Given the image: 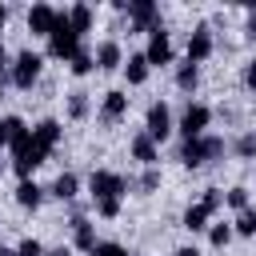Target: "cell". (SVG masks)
<instances>
[{
    "label": "cell",
    "mask_w": 256,
    "mask_h": 256,
    "mask_svg": "<svg viewBox=\"0 0 256 256\" xmlns=\"http://www.w3.org/2000/svg\"><path fill=\"white\" fill-rule=\"evenodd\" d=\"M80 48H84V44H80V36H76L72 24H68V8L56 12V24H52V32H48V56H56V60L68 64Z\"/></svg>",
    "instance_id": "obj_1"
},
{
    "label": "cell",
    "mask_w": 256,
    "mask_h": 256,
    "mask_svg": "<svg viewBox=\"0 0 256 256\" xmlns=\"http://www.w3.org/2000/svg\"><path fill=\"white\" fill-rule=\"evenodd\" d=\"M216 156H224V140L220 136H196V140H184V148H180V164L184 168H204V164H212Z\"/></svg>",
    "instance_id": "obj_2"
},
{
    "label": "cell",
    "mask_w": 256,
    "mask_h": 256,
    "mask_svg": "<svg viewBox=\"0 0 256 256\" xmlns=\"http://www.w3.org/2000/svg\"><path fill=\"white\" fill-rule=\"evenodd\" d=\"M40 68H44V56L32 52V48H24V52H16V60L8 64V80H12L16 88H32V84L40 80Z\"/></svg>",
    "instance_id": "obj_3"
},
{
    "label": "cell",
    "mask_w": 256,
    "mask_h": 256,
    "mask_svg": "<svg viewBox=\"0 0 256 256\" xmlns=\"http://www.w3.org/2000/svg\"><path fill=\"white\" fill-rule=\"evenodd\" d=\"M88 192H92V200H104V196H124L128 192V180L120 176V172H108V168H96L92 176H88Z\"/></svg>",
    "instance_id": "obj_4"
},
{
    "label": "cell",
    "mask_w": 256,
    "mask_h": 256,
    "mask_svg": "<svg viewBox=\"0 0 256 256\" xmlns=\"http://www.w3.org/2000/svg\"><path fill=\"white\" fill-rule=\"evenodd\" d=\"M208 120H212V108L208 104H188L184 112H180V136L184 140H196V136H204L208 132Z\"/></svg>",
    "instance_id": "obj_5"
},
{
    "label": "cell",
    "mask_w": 256,
    "mask_h": 256,
    "mask_svg": "<svg viewBox=\"0 0 256 256\" xmlns=\"http://www.w3.org/2000/svg\"><path fill=\"white\" fill-rule=\"evenodd\" d=\"M172 128H176V124H172V108H168L164 100H156V104L148 108V120H144V132H148V136H152V140L160 144V140H168V136H172Z\"/></svg>",
    "instance_id": "obj_6"
},
{
    "label": "cell",
    "mask_w": 256,
    "mask_h": 256,
    "mask_svg": "<svg viewBox=\"0 0 256 256\" xmlns=\"http://www.w3.org/2000/svg\"><path fill=\"white\" fill-rule=\"evenodd\" d=\"M144 60H148V68L156 64H172V40H168V32H164V24H156L152 32H148V48H144Z\"/></svg>",
    "instance_id": "obj_7"
},
{
    "label": "cell",
    "mask_w": 256,
    "mask_h": 256,
    "mask_svg": "<svg viewBox=\"0 0 256 256\" xmlns=\"http://www.w3.org/2000/svg\"><path fill=\"white\" fill-rule=\"evenodd\" d=\"M128 20H132V32H152L160 24V12L152 0H128Z\"/></svg>",
    "instance_id": "obj_8"
},
{
    "label": "cell",
    "mask_w": 256,
    "mask_h": 256,
    "mask_svg": "<svg viewBox=\"0 0 256 256\" xmlns=\"http://www.w3.org/2000/svg\"><path fill=\"white\" fill-rule=\"evenodd\" d=\"M208 56H212V32L200 24L188 32V64H204Z\"/></svg>",
    "instance_id": "obj_9"
},
{
    "label": "cell",
    "mask_w": 256,
    "mask_h": 256,
    "mask_svg": "<svg viewBox=\"0 0 256 256\" xmlns=\"http://www.w3.org/2000/svg\"><path fill=\"white\" fill-rule=\"evenodd\" d=\"M60 136H64V128H60V120H40L36 128H32V144L48 156L56 144H60Z\"/></svg>",
    "instance_id": "obj_10"
},
{
    "label": "cell",
    "mask_w": 256,
    "mask_h": 256,
    "mask_svg": "<svg viewBox=\"0 0 256 256\" xmlns=\"http://www.w3.org/2000/svg\"><path fill=\"white\" fill-rule=\"evenodd\" d=\"M52 24H56V8L52 4H32L28 8V32L32 36H48Z\"/></svg>",
    "instance_id": "obj_11"
},
{
    "label": "cell",
    "mask_w": 256,
    "mask_h": 256,
    "mask_svg": "<svg viewBox=\"0 0 256 256\" xmlns=\"http://www.w3.org/2000/svg\"><path fill=\"white\" fill-rule=\"evenodd\" d=\"M132 160H140L144 168H156L160 152H156V140H152L148 132H136V136H132Z\"/></svg>",
    "instance_id": "obj_12"
},
{
    "label": "cell",
    "mask_w": 256,
    "mask_h": 256,
    "mask_svg": "<svg viewBox=\"0 0 256 256\" xmlns=\"http://www.w3.org/2000/svg\"><path fill=\"white\" fill-rule=\"evenodd\" d=\"M92 60H96V68H100V72H116V68L124 64V52H120V44H116V40H104V44L96 48V56H92Z\"/></svg>",
    "instance_id": "obj_13"
},
{
    "label": "cell",
    "mask_w": 256,
    "mask_h": 256,
    "mask_svg": "<svg viewBox=\"0 0 256 256\" xmlns=\"http://www.w3.org/2000/svg\"><path fill=\"white\" fill-rule=\"evenodd\" d=\"M124 112H128V96H124V92H104V104H100V120H104V124H116Z\"/></svg>",
    "instance_id": "obj_14"
},
{
    "label": "cell",
    "mask_w": 256,
    "mask_h": 256,
    "mask_svg": "<svg viewBox=\"0 0 256 256\" xmlns=\"http://www.w3.org/2000/svg\"><path fill=\"white\" fill-rule=\"evenodd\" d=\"M72 244H76L80 252H92V248H96V228H92L84 216L72 220Z\"/></svg>",
    "instance_id": "obj_15"
},
{
    "label": "cell",
    "mask_w": 256,
    "mask_h": 256,
    "mask_svg": "<svg viewBox=\"0 0 256 256\" xmlns=\"http://www.w3.org/2000/svg\"><path fill=\"white\" fill-rule=\"evenodd\" d=\"M40 200H44V188L36 180H20L16 184V204L20 208H40Z\"/></svg>",
    "instance_id": "obj_16"
},
{
    "label": "cell",
    "mask_w": 256,
    "mask_h": 256,
    "mask_svg": "<svg viewBox=\"0 0 256 256\" xmlns=\"http://www.w3.org/2000/svg\"><path fill=\"white\" fill-rule=\"evenodd\" d=\"M124 76H128V84H144V80H148V60H144V52H132V56L124 60Z\"/></svg>",
    "instance_id": "obj_17"
},
{
    "label": "cell",
    "mask_w": 256,
    "mask_h": 256,
    "mask_svg": "<svg viewBox=\"0 0 256 256\" xmlns=\"http://www.w3.org/2000/svg\"><path fill=\"white\" fill-rule=\"evenodd\" d=\"M76 188H80L76 172H60V176L52 180V188H48V192H52L56 200H72V196H76Z\"/></svg>",
    "instance_id": "obj_18"
},
{
    "label": "cell",
    "mask_w": 256,
    "mask_h": 256,
    "mask_svg": "<svg viewBox=\"0 0 256 256\" xmlns=\"http://www.w3.org/2000/svg\"><path fill=\"white\" fill-rule=\"evenodd\" d=\"M68 24H72L76 36H84V32L92 28V8H88V4H72V8H68Z\"/></svg>",
    "instance_id": "obj_19"
},
{
    "label": "cell",
    "mask_w": 256,
    "mask_h": 256,
    "mask_svg": "<svg viewBox=\"0 0 256 256\" xmlns=\"http://www.w3.org/2000/svg\"><path fill=\"white\" fill-rule=\"evenodd\" d=\"M188 232H204L208 228V212L200 208V204H188V212H184V220H180Z\"/></svg>",
    "instance_id": "obj_20"
},
{
    "label": "cell",
    "mask_w": 256,
    "mask_h": 256,
    "mask_svg": "<svg viewBox=\"0 0 256 256\" xmlns=\"http://www.w3.org/2000/svg\"><path fill=\"white\" fill-rule=\"evenodd\" d=\"M196 84H200V68H196V64H180V68H176V88L192 92Z\"/></svg>",
    "instance_id": "obj_21"
},
{
    "label": "cell",
    "mask_w": 256,
    "mask_h": 256,
    "mask_svg": "<svg viewBox=\"0 0 256 256\" xmlns=\"http://www.w3.org/2000/svg\"><path fill=\"white\" fill-rule=\"evenodd\" d=\"M68 68H72V76H88V72L96 68V60H92V52H88V48H80V52L68 60Z\"/></svg>",
    "instance_id": "obj_22"
},
{
    "label": "cell",
    "mask_w": 256,
    "mask_h": 256,
    "mask_svg": "<svg viewBox=\"0 0 256 256\" xmlns=\"http://www.w3.org/2000/svg\"><path fill=\"white\" fill-rule=\"evenodd\" d=\"M232 236H256V212H252V208L232 220Z\"/></svg>",
    "instance_id": "obj_23"
},
{
    "label": "cell",
    "mask_w": 256,
    "mask_h": 256,
    "mask_svg": "<svg viewBox=\"0 0 256 256\" xmlns=\"http://www.w3.org/2000/svg\"><path fill=\"white\" fill-rule=\"evenodd\" d=\"M68 116L72 120H84L88 116V92H72L68 96Z\"/></svg>",
    "instance_id": "obj_24"
},
{
    "label": "cell",
    "mask_w": 256,
    "mask_h": 256,
    "mask_svg": "<svg viewBox=\"0 0 256 256\" xmlns=\"http://www.w3.org/2000/svg\"><path fill=\"white\" fill-rule=\"evenodd\" d=\"M224 204H228V208H236V212H248V188H244V184H236L232 192H224Z\"/></svg>",
    "instance_id": "obj_25"
},
{
    "label": "cell",
    "mask_w": 256,
    "mask_h": 256,
    "mask_svg": "<svg viewBox=\"0 0 256 256\" xmlns=\"http://www.w3.org/2000/svg\"><path fill=\"white\" fill-rule=\"evenodd\" d=\"M96 204V216H104V220H116L120 216V200L116 196H104V200H92Z\"/></svg>",
    "instance_id": "obj_26"
},
{
    "label": "cell",
    "mask_w": 256,
    "mask_h": 256,
    "mask_svg": "<svg viewBox=\"0 0 256 256\" xmlns=\"http://www.w3.org/2000/svg\"><path fill=\"white\" fill-rule=\"evenodd\" d=\"M88 256H128V248L116 244V240H96V248H92Z\"/></svg>",
    "instance_id": "obj_27"
},
{
    "label": "cell",
    "mask_w": 256,
    "mask_h": 256,
    "mask_svg": "<svg viewBox=\"0 0 256 256\" xmlns=\"http://www.w3.org/2000/svg\"><path fill=\"white\" fill-rule=\"evenodd\" d=\"M220 204H224V192H220V188H204V196H200V208H204V212L212 216V212H216Z\"/></svg>",
    "instance_id": "obj_28"
},
{
    "label": "cell",
    "mask_w": 256,
    "mask_h": 256,
    "mask_svg": "<svg viewBox=\"0 0 256 256\" xmlns=\"http://www.w3.org/2000/svg\"><path fill=\"white\" fill-rule=\"evenodd\" d=\"M208 240H212V248H224L232 240V224H212L208 228Z\"/></svg>",
    "instance_id": "obj_29"
},
{
    "label": "cell",
    "mask_w": 256,
    "mask_h": 256,
    "mask_svg": "<svg viewBox=\"0 0 256 256\" xmlns=\"http://www.w3.org/2000/svg\"><path fill=\"white\" fill-rule=\"evenodd\" d=\"M236 156H240V160H252V156H256V132H244V136L236 140Z\"/></svg>",
    "instance_id": "obj_30"
},
{
    "label": "cell",
    "mask_w": 256,
    "mask_h": 256,
    "mask_svg": "<svg viewBox=\"0 0 256 256\" xmlns=\"http://www.w3.org/2000/svg\"><path fill=\"white\" fill-rule=\"evenodd\" d=\"M16 256H44V244H40V240H32V236H24V240H20V248H16Z\"/></svg>",
    "instance_id": "obj_31"
},
{
    "label": "cell",
    "mask_w": 256,
    "mask_h": 256,
    "mask_svg": "<svg viewBox=\"0 0 256 256\" xmlns=\"http://www.w3.org/2000/svg\"><path fill=\"white\" fill-rule=\"evenodd\" d=\"M160 188V172L156 168H144V176H140V192H156Z\"/></svg>",
    "instance_id": "obj_32"
},
{
    "label": "cell",
    "mask_w": 256,
    "mask_h": 256,
    "mask_svg": "<svg viewBox=\"0 0 256 256\" xmlns=\"http://www.w3.org/2000/svg\"><path fill=\"white\" fill-rule=\"evenodd\" d=\"M244 84L256 92V56H252V60H248V68H244Z\"/></svg>",
    "instance_id": "obj_33"
},
{
    "label": "cell",
    "mask_w": 256,
    "mask_h": 256,
    "mask_svg": "<svg viewBox=\"0 0 256 256\" xmlns=\"http://www.w3.org/2000/svg\"><path fill=\"white\" fill-rule=\"evenodd\" d=\"M172 256H200V248H196V244H184V248H176Z\"/></svg>",
    "instance_id": "obj_34"
},
{
    "label": "cell",
    "mask_w": 256,
    "mask_h": 256,
    "mask_svg": "<svg viewBox=\"0 0 256 256\" xmlns=\"http://www.w3.org/2000/svg\"><path fill=\"white\" fill-rule=\"evenodd\" d=\"M0 148H8V120H0Z\"/></svg>",
    "instance_id": "obj_35"
},
{
    "label": "cell",
    "mask_w": 256,
    "mask_h": 256,
    "mask_svg": "<svg viewBox=\"0 0 256 256\" xmlns=\"http://www.w3.org/2000/svg\"><path fill=\"white\" fill-rule=\"evenodd\" d=\"M4 68H8V48H4V40H0V76H4Z\"/></svg>",
    "instance_id": "obj_36"
},
{
    "label": "cell",
    "mask_w": 256,
    "mask_h": 256,
    "mask_svg": "<svg viewBox=\"0 0 256 256\" xmlns=\"http://www.w3.org/2000/svg\"><path fill=\"white\" fill-rule=\"evenodd\" d=\"M44 256H72V248H44Z\"/></svg>",
    "instance_id": "obj_37"
},
{
    "label": "cell",
    "mask_w": 256,
    "mask_h": 256,
    "mask_svg": "<svg viewBox=\"0 0 256 256\" xmlns=\"http://www.w3.org/2000/svg\"><path fill=\"white\" fill-rule=\"evenodd\" d=\"M0 256H16V248H4V244H0Z\"/></svg>",
    "instance_id": "obj_38"
},
{
    "label": "cell",
    "mask_w": 256,
    "mask_h": 256,
    "mask_svg": "<svg viewBox=\"0 0 256 256\" xmlns=\"http://www.w3.org/2000/svg\"><path fill=\"white\" fill-rule=\"evenodd\" d=\"M4 20H8V8H4V4H0V28H4Z\"/></svg>",
    "instance_id": "obj_39"
},
{
    "label": "cell",
    "mask_w": 256,
    "mask_h": 256,
    "mask_svg": "<svg viewBox=\"0 0 256 256\" xmlns=\"http://www.w3.org/2000/svg\"><path fill=\"white\" fill-rule=\"evenodd\" d=\"M248 32H252V36H256V16H252V20H248Z\"/></svg>",
    "instance_id": "obj_40"
},
{
    "label": "cell",
    "mask_w": 256,
    "mask_h": 256,
    "mask_svg": "<svg viewBox=\"0 0 256 256\" xmlns=\"http://www.w3.org/2000/svg\"><path fill=\"white\" fill-rule=\"evenodd\" d=\"M0 88H4V76H0Z\"/></svg>",
    "instance_id": "obj_41"
}]
</instances>
